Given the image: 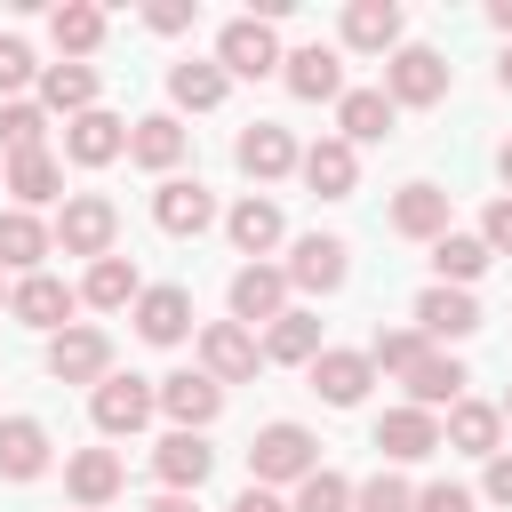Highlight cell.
<instances>
[{
	"mask_svg": "<svg viewBox=\"0 0 512 512\" xmlns=\"http://www.w3.org/2000/svg\"><path fill=\"white\" fill-rule=\"evenodd\" d=\"M320 472V440L304 432V424H264L256 440H248V480L256 488H296V480H312Z\"/></svg>",
	"mask_w": 512,
	"mask_h": 512,
	"instance_id": "obj_1",
	"label": "cell"
},
{
	"mask_svg": "<svg viewBox=\"0 0 512 512\" xmlns=\"http://www.w3.org/2000/svg\"><path fill=\"white\" fill-rule=\"evenodd\" d=\"M48 232H56L64 256H88V264H96V256H112V240H120V208H112L104 192H72Z\"/></svg>",
	"mask_w": 512,
	"mask_h": 512,
	"instance_id": "obj_2",
	"label": "cell"
},
{
	"mask_svg": "<svg viewBox=\"0 0 512 512\" xmlns=\"http://www.w3.org/2000/svg\"><path fill=\"white\" fill-rule=\"evenodd\" d=\"M88 416H96L104 440H128V432H144V424L160 416V384H152V376H104V384L88 392Z\"/></svg>",
	"mask_w": 512,
	"mask_h": 512,
	"instance_id": "obj_3",
	"label": "cell"
},
{
	"mask_svg": "<svg viewBox=\"0 0 512 512\" xmlns=\"http://www.w3.org/2000/svg\"><path fill=\"white\" fill-rule=\"evenodd\" d=\"M216 64H224V80H264V72H280L288 56H280V32H272L264 16H232V24L216 32Z\"/></svg>",
	"mask_w": 512,
	"mask_h": 512,
	"instance_id": "obj_4",
	"label": "cell"
},
{
	"mask_svg": "<svg viewBox=\"0 0 512 512\" xmlns=\"http://www.w3.org/2000/svg\"><path fill=\"white\" fill-rule=\"evenodd\" d=\"M384 96H392V104H416V112H424V104H440V96H448V56H440V48L400 40V48L384 56Z\"/></svg>",
	"mask_w": 512,
	"mask_h": 512,
	"instance_id": "obj_5",
	"label": "cell"
},
{
	"mask_svg": "<svg viewBox=\"0 0 512 512\" xmlns=\"http://www.w3.org/2000/svg\"><path fill=\"white\" fill-rule=\"evenodd\" d=\"M280 272H288V288H304V296H336V288L352 280V248H344L336 232H304Z\"/></svg>",
	"mask_w": 512,
	"mask_h": 512,
	"instance_id": "obj_6",
	"label": "cell"
},
{
	"mask_svg": "<svg viewBox=\"0 0 512 512\" xmlns=\"http://www.w3.org/2000/svg\"><path fill=\"white\" fill-rule=\"evenodd\" d=\"M48 376H56V384H88V392H96V384L112 376V336H104V328H88V320H72L64 336H48Z\"/></svg>",
	"mask_w": 512,
	"mask_h": 512,
	"instance_id": "obj_7",
	"label": "cell"
},
{
	"mask_svg": "<svg viewBox=\"0 0 512 512\" xmlns=\"http://www.w3.org/2000/svg\"><path fill=\"white\" fill-rule=\"evenodd\" d=\"M152 224H160L168 240H200V232L216 224V192H208L200 176H160V192H152Z\"/></svg>",
	"mask_w": 512,
	"mask_h": 512,
	"instance_id": "obj_8",
	"label": "cell"
},
{
	"mask_svg": "<svg viewBox=\"0 0 512 512\" xmlns=\"http://www.w3.org/2000/svg\"><path fill=\"white\" fill-rule=\"evenodd\" d=\"M160 416H168L176 432H208V424L224 416V384H216L208 368H176V376H160Z\"/></svg>",
	"mask_w": 512,
	"mask_h": 512,
	"instance_id": "obj_9",
	"label": "cell"
},
{
	"mask_svg": "<svg viewBox=\"0 0 512 512\" xmlns=\"http://www.w3.org/2000/svg\"><path fill=\"white\" fill-rule=\"evenodd\" d=\"M200 368H208L216 384H248V376L264 368L256 328H240V320H208V328H200Z\"/></svg>",
	"mask_w": 512,
	"mask_h": 512,
	"instance_id": "obj_10",
	"label": "cell"
},
{
	"mask_svg": "<svg viewBox=\"0 0 512 512\" xmlns=\"http://www.w3.org/2000/svg\"><path fill=\"white\" fill-rule=\"evenodd\" d=\"M280 80H288V96H296V104H344V56H336V48H320V40L288 48Z\"/></svg>",
	"mask_w": 512,
	"mask_h": 512,
	"instance_id": "obj_11",
	"label": "cell"
},
{
	"mask_svg": "<svg viewBox=\"0 0 512 512\" xmlns=\"http://www.w3.org/2000/svg\"><path fill=\"white\" fill-rule=\"evenodd\" d=\"M232 160H240V176H248V184H280L304 152H296V136H288L280 120H248V128H240V144H232Z\"/></svg>",
	"mask_w": 512,
	"mask_h": 512,
	"instance_id": "obj_12",
	"label": "cell"
},
{
	"mask_svg": "<svg viewBox=\"0 0 512 512\" xmlns=\"http://www.w3.org/2000/svg\"><path fill=\"white\" fill-rule=\"evenodd\" d=\"M8 312H16L24 328L64 336V328H72V312H80V288H64L56 272H32V280H16V288H8Z\"/></svg>",
	"mask_w": 512,
	"mask_h": 512,
	"instance_id": "obj_13",
	"label": "cell"
},
{
	"mask_svg": "<svg viewBox=\"0 0 512 512\" xmlns=\"http://www.w3.org/2000/svg\"><path fill=\"white\" fill-rule=\"evenodd\" d=\"M416 328H424V344H432V352L464 344V336L480 328V304H472V288H440V280H432V288L416 296Z\"/></svg>",
	"mask_w": 512,
	"mask_h": 512,
	"instance_id": "obj_14",
	"label": "cell"
},
{
	"mask_svg": "<svg viewBox=\"0 0 512 512\" xmlns=\"http://www.w3.org/2000/svg\"><path fill=\"white\" fill-rule=\"evenodd\" d=\"M152 472H160V488H168V496H200V480L216 472L208 432H168V440L152 448Z\"/></svg>",
	"mask_w": 512,
	"mask_h": 512,
	"instance_id": "obj_15",
	"label": "cell"
},
{
	"mask_svg": "<svg viewBox=\"0 0 512 512\" xmlns=\"http://www.w3.org/2000/svg\"><path fill=\"white\" fill-rule=\"evenodd\" d=\"M128 152V120L120 112H80V120H64V160H80V168H112Z\"/></svg>",
	"mask_w": 512,
	"mask_h": 512,
	"instance_id": "obj_16",
	"label": "cell"
},
{
	"mask_svg": "<svg viewBox=\"0 0 512 512\" xmlns=\"http://www.w3.org/2000/svg\"><path fill=\"white\" fill-rule=\"evenodd\" d=\"M280 312H288V272H280V264H240V272H232V320H240V328H256V320L272 328Z\"/></svg>",
	"mask_w": 512,
	"mask_h": 512,
	"instance_id": "obj_17",
	"label": "cell"
},
{
	"mask_svg": "<svg viewBox=\"0 0 512 512\" xmlns=\"http://www.w3.org/2000/svg\"><path fill=\"white\" fill-rule=\"evenodd\" d=\"M304 376H312V392H320L328 408H360V400H368V384H376V360H368V352H336V344H328Z\"/></svg>",
	"mask_w": 512,
	"mask_h": 512,
	"instance_id": "obj_18",
	"label": "cell"
},
{
	"mask_svg": "<svg viewBox=\"0 0 512 512\" xmlns=\"http://www.w3.org/2000/svg\"><path fill=\"white\" fill-rule=\"evenodd\" d=\"M296 176L312 184V200H352V184H360V152H352L344 136H320V144L296 160Z\"/></svg>",
	"mask_w": 512,
	"mask_h": 512,
	"instance_id": "obj_19",
	"label": "cell"
},
{
	"mask_svg": "<svg viewBox=\"0 0 512 512\" xmlns=\"http://www.w3.org/2000/svg\"><path fill=\"white\" fill-rule=\"evenodd\" d=\"M376 448H384L392 464H424V456L448 448V440H440V416H424V408H384V416H376Z\"/></svg>",
	"mask_w": 512,
	"mask_h": 512,
	"instance_id": "obj_20",
	"label": "cell"
},
{
	"mask_svg": "<svg viewBox=\"0 0 512 512\" xmlns=\"http://www.w3.org/2000/svg\"><path fill=\"white\" fill-rule=\"evenodd\" d=\"M120 480H128V472H120V456H112V448H72V456H64V496H72L80 512L112 504V496H120Z\"/></svg>",
	"mask_w": 512,
	"mask_h": 512,
	"instance_id": "obj_21",
	"label": "cell"
},
{
	"mask_svg": "<svg viewBox=\"0 0 512 512\" xmlns=\"http://www.w3.org/2000/svg\"><path fill=\"white\" fill-rule=\"evenodd\" d=\"M392 120H400V104H392L384 88H344V104H336V136H344L352 152H360V144H384Z\"/></svg>",
	"mask_w": 512,
	"mask_h": 512,
	"instance_id": "obj_22",
	"label": "cell"
},
{
	"mask_svg": "<svg viewBox=\"0 0 512 512\" xmlns=\"http://www.w3.org/2000/svg\"><path fill=\"white\" fill-rule=\"evenodd\" d=\"M184 144H192V136H184V120H176V112H144V120L128 128V160H136V168H152V176H176Z\"/></svg>",
	"mask_w": 512,
	"mask_h": 512,
	"instance_id": "obj_23",
	"label": "cell"
},
{
	"mask_svg": "<svg viewBox=\"0 0 512 512\" xmlns=\"http://www.w3.org/2000/svg\"><path fill=\"white\" fill-rule=\"evenodd\" d=\"M464 360L456 352H424L416 368H408V408H424V416H440V408H456L464 400Z\"/></svg>",
	"mask_w": 512,
	"mask_h": 512,
	"instance_id": "obj_24",
	"label": "cell"
},
{
	"mask_svg": "<svg viewBox=\"0 0 512 512\" xmlns=\"http://www.w3.org/2000/svg\"><path fill=\"white\" fill-rule=\"evenodd\" d=\"M136 336L144 344H184L192 336V288H144L136 296Z\"/></svg>",
	"mask_w": 512,
	"mask_h": 512,
	"instance_id": "obj_25",
	"label": "cell"
},
{
	"mask_svg": "<svg viewBox=\"0 0 512 512\" xmlns=\"http://www.w3.org/2000/svg\"><path fill=\"white\" fill-rule=\"evenodd\" d=\"M40 472H48V424L0 416V480H40Z\"/></svg>",
	"mask_w": 512,
	"mask_h": 512,
	"instance_id": "obj_26",
	"label": "cell"
},
{
	"mask_svg": "<svg viewBox=\"0 0 512 512\" xmlns=\"http://www.w3.org/2000/svg\"><path fill=\"white\" fill-rule=\"evenodd\" d=\"M392 232L400 240H440L448 232V192L440 184H400L392 192Z\"/></svg>",
	"mask_w": 512,
	"mask_h": 512,
	"instance_id": "obj_27",
	"label": "cell"
},
{
	"mask_svg": "<svg viewBox=\"0 0 512 512\" xmlns=\"http://www.w3.org/2000/svg\"><path fill=\"white\" fill-rule=\"evenodd\" d=\"M440 440L464 448V456H496V440H504V408H496V400H456L448 424H440Z\"/></svg>",
	"mask_w": 512,
	"mask_h": 512,
	"instance_id": "obj_28",
	"label": "cell"
},
{
	"mask_svg": "<svg viewBox=\"0 0 512 512\" xmlns=\"http://www.w3.org/2000/svg\"><path fill=\"white\" fill-rule=\"evenodd\" d=\"M48 248H56V232H48L32 208H0V264H8V272H24V280H32Z\"/></svg>",
	"mask_w": 512,
	"mask_h": 512,
	"instance_id": "obj_29",
	"label": "cell"
},
{
	"mask_svg": "<svg viewBox=\"0 0 512 512\" xmlns=\"http://www.w3.org/2000/svg\"><path fill=\"white\" fill-rule=\"evenodd\" d=\"M224 232H232V248H240V256H272V248L288 240V224H280V208H272L264 192H248V200L224 216Z\"/></svg>",
	"mask_w": 512,
	"mask_h": 512,
	"instance_id": "obj_30",
	"label": "cell"
},
{
	"mask_svg": "<svg viewBox=\"0 0 512 512\" xmlns=\"http://www.w3.org/2000/svg\"><path fill=\"white\" fill-rule=\"evenodd\" d=\"M136 296H144V280H136L128 256H96L88 280H80V304H96V312H136Z\"/></svg>",
	"mask_w": 512,
	"mask_h": 512,
	"instance_id": "obj_31",
	"label": "cell"
},
{
	"mask_svg": "<svg viewBox=\"0 0 512 512\" xmlns=\"http://www.w3.org/2000/svg\"><path fill=\"white\" fill-rule=\"evenodd\" d=\"M344 48L392 56V48H400V8H392V0H352V8H344Z\"/></svg>",
	"mask_w": 512,
	"mask_h": 512,
	"instance_id": "obj_32",
	"label": "cell"
},
{
	"mask_svg": "<svg viewBox=\"0 0 512 512\" xmlns=\"http://www.w3.org/2000/svg\"><path fill=\"white\" fill-rule=\"evenodd\" d=\"M40 104L64 120L96 112V64H40Z\"/></svg>",
	"mask_w": 512,
	"mask_h": 512,
	"instance_id": "obj_33",
	"label": "cell"
},
{
	"mask_svg": "<svg viewBox=\"0 0 512 512\" xmlns=\"http://www.w3.org/2000/svg\"><path fill=\"white\" fill-rule=\"evenodd\" d=\"M488 256H496V248H488L480 232H440V240H432V272H440V288H472V280L488 272Z\"/></svg>",
	"mask_w": 512,
	"mask_h": 512,
	"instance_id": "obj_34",
	"label": "cell"
},
{
	"mask_svg": "<svg viewBox=\"0 0 512 512\" xmlns=\"http://www.w3.org/2000/svg\"><path fill=\"white\" fill-rule=\"evenodd\" d=\"M328 344H320V320L312 312H280L272 328H264V360H280V368H312Z\"/></svg>",
	"mask_w": 512,
	"mask_h": 512,
	"instance_id": "obj_35",
	"label": "cell"
},
{
	"mask_svg": "<svg viewBox=\"0 0 512 512\" xmlns=\"http://www.w3.org/2000/svg\"><path fill=\"white\" fill-rule=\"evenodd\" d=\"M168 104L176 112H216L224 104V64H200V56L168 64Z\"/></svg>",
	"mask_w": 512,
	"mask_h": 512,
	"instance_id": "obj_36",
	"label": "cell"
},
{
	"mask_svg": "<svg viewBox=\"0 0 512 512\" xmlns=\"http://www.w3.org/2000/svg\"><path fill=\"white\" fill-rule=\"evenodd\" d=\"M48 40H56L72 64H80V56H96V48H104V8H88V0H64V8L48 16Z\"/></svg>",
	"mask_w": 512,
	"mask_h": 512,
	"instance_id": "obj_37",
	"label": "cell"
},
{
	"mask_svg": "<svg viewBox=\"0 0 512 512\" xmlns=\"http://www.w3.org/2000/svg\"><path fill=\"white\" fill-rule=\"evenodd\" d=\"M8 192H16V208H48V200L64 192V160H56V152H24V160H8Z\"/></svg>",
	"mask_w": 512,
	"mask_h": 512,
	"instance_id": "obj_38",
	"label": "cell"
},
{
	"mask_svg": "<svg viewBox=\"0 0 512 512\" xmlns=\"http://www.w3.org/2000/svg\"><path fill=\"white\" fill-rule=\"evenodd\" d=\"M0 152H8V160L48 152V112H40V104H24V96H16V104H0Z\"/></svg>",
	"mask_w": 512,
	"mask_h": 512,
	"instance_id": "obj_39",
	"label": "cell"
},
{
	"mask_svg": "<svg viewBox=\"0 0 512 512\" xmlns=\"http://www.w3.org/2000/svg\"><path fill=\"white\" fill-rule=\"evenodd\" d=\"M424 352H432V344H424V328H376V336H368V360H376V368H392V376H408Z\"/></svg>",
	"mask_w": 512,
	"mask_h": 512,
	"instance_id": "obj_40",
	"label": "cell"
},
{
	"mask_svg": "<svg viewBox=\"0 0 512 512\" xmlns=\"http://www.w3.org/2000/svg\"><path fill=\"white\" fill-rule=\"evenodd\" d=\"M288 512H352V480L320 464L312 480H296V504H288Z\"/></svg>",
	"mask_w": 512,
	"mask_h": 512,
	"instance_id": "obj_41",
	"label": "cell"
},
{
	"mask_svg": "<svg viewBox=\"0 0 512 512\" xmlns=\"http://www.w3.org/2000/svg\"><path fill=\"white\" fill-rule=\"evenodd\" d=\"M352 512H416V488L400 472H376V480L352 488Z\"/></svg>",
	"mask_w": 512,
	"mask_h": 512,
	"instance_id": "obj_42",
	"label": "cell"
},
{
	"mask_svg": "<svg viewBox=\"0 0 512 512\" xmlns=\"http://www.w3.org/2000/svg\"><path fill=\"white\" fill-rule=\"evenodd\" d=\"M24 80H40V64H32V48H24L16 32H0V96L16 104V88H24Z\"/></svg>",
	"mask_w": 512,
	"mask_h": 512,
	"instance_id": "obj_43",
	"label": "cell"
},
{
	"mask_svg": "<svg viewBox=\"0 0 512 512\" xmlns=\"http://www.w3.org/2000/svg\"><path fill=\"white\" fill-rule=\"evenodd\" d=\"M416 512H472V488H456V480H432V488H416Z\"/></svg>",
	"mask_w": 512,
	"mask_h": 512,
	"instance_id": "obj_44",
	"label": "cell"
},
{
	"mask_svg": "<svg viewBox=\"0 0 512 512\" xmlns=\"http://www.w3.org/2000/svg\"><path fill=\"white\" fill-rule=\"evenodd\" d=\"M480 240H488L496 256H512V192H504V200H488V216H480Z\"/></svg>",
	"mask_w": 512,
	"mask_h": 512,
	"instance_id": "obj_45",
	"label": "cell"
},
{
	"mask_svg": "<svg viewBox=\"0 0 512 512\" xmlns=\"http://www.w3.org/2000/svg\"><path fill=\"white\" fill-rule=\"evenodd\" d=\"M480 496H488L496 512H512V456H504V448L488 456V480H480Z\"/></svg>",
	"mask_w": 512,
	"mask_h": 512,
	"instance_id": "obj_46",
	"label": "cell"
},
{
	"mask_svg": "<svg viewBox=\"0 0 512 512\" xmlns=\"http://www.w3.org/2000/svg\"><path fill=\"white\" fill-rule=\"evenodd\" d=\"M144 24H152V32H192V0H152Z\"/></svg>",
	"mask_w": 512,
	"mask_h": 512,
	"instance_id": "obj_47",
	"label": "cell"
},
{
	"mask_svg": "<svg viewBox=\"0 0 512 512\" xmlns=\"http://www.w3.org/2000/svg\"><path fill=\"white\" fill-rule=\"evenodd\" d=\"M232 512H288V504H280V496H272V488H256V480H248V488H240V496H232Z\"/></svg>",
	"mask_w": 512,
	"mask_h": 512,
	"instance_id": "obj_48",
	"label": "cell"
},
{
	"mask_svg": "<svg viewBox=\"0 0 512 512\" xmlns=\"http://www.w3.org/2000/svg\"><path fill=\"white\" fill-rule=\"evenodd\" d=\"M144 512H200V496H168V488H160V496H152Z\"/></svg>",
	"mask_w": 512,
	"mask_h": 512,
	"instance_id": "obj_49",
	"label": "cell"
},
{
	"mask_svg": "<svg viewBox=\"0 0 512 512\" xmlns=\"http://www.w3.org/2000/svg\"><path fill=\"white\" fill-rule=\"evenodd\" d=\"M488 24H496V32L512 40V0H488Z\"/></svg>",
	"mask_w": 512,
	"mask_h": 512,
	"instance_id": "obj_50",
	"label": "cell"
},
{
	"mask_svg": "<svg viewBox=\"0 0 512 512\" xmlns=\"http://www.w3.org/2000/svg\"><path fill=\"white\" fill-rule=\"evenodd\" d=\"M496 88H504V96H512V48H504V56H496Z\"/></svg>",
	"mask_w": 512,
	"mask_h": 512,
	"instance_id": "obj_51",
	"label": "cell"
},
{
	"mask_svg": "<svg viewBox=\"0 0 512 512\" xmlns=\"http://www.w3.org/2000/svg\"><path fill=\"white\" fill-rule=\"evenodd\" d=\"M496 176H504V192H512V144H504V152H496Z\"/></svg>",
	"mask_w": 512,
	"mask_h": 512,
	"instance_id": "obj_52",
	"label": "cell"
},
{
	"mask_svg": "<svg viewBox=\"0 0 512 512\" xmlns=\"http://www.w3.org/2000/svg\"><path fill=\"white\" fill-rule=\"evenodd\" d=\"M496 408H504V424H512V392H504V400H496Z\"/></svg>",
	"mask_w": 512,
	"mask_h": 512,
	"instance_id": "obj_53",
	"label": "cell"
}]
</instances>
